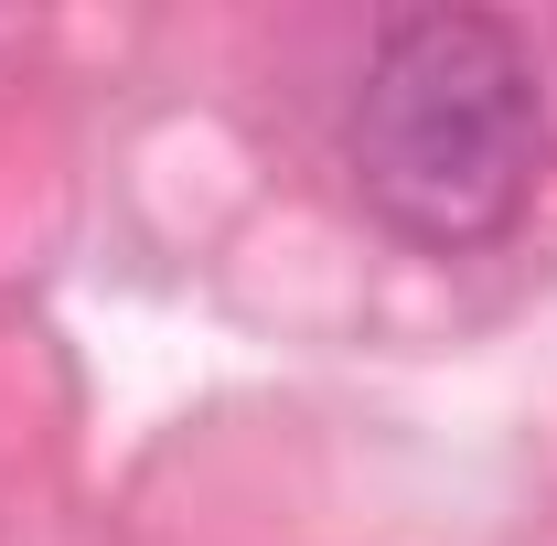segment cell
<instances>
[{"instance_id":"obj_1","label":"cell","mask_w":557,"mask_h":546,"mask_svg":"<svg viewBox=\"0 0 557 546\" xmlns=\"http://www.w3.org/2000/svg\"><path fill=\"white\" fill-rule=\"evenodd\" d=\"M344 161L364 214L418 258H472L515 236L547 161V86L525 33L493 11H397L364 44Z\"/></svg>"}]
</instances>
